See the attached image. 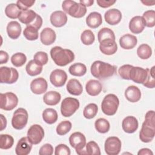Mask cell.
<instances>
[{"label": "cell", "instance_id": "cell-1", "mask_svg": "<svg viewBox=\"0 0 155 155\" xmlns=\"http://www.w3.org/2000/svg\"><path fill=\"white\" fill-rule=\"evenodd\" d=\"M155 136V118L154 111H148L145 116V121L143 122L139 133L140 140L145 143L151 142Z\"/></svg>", "mask_w": 155, "mask_h": 155}, {"label": "cell", "instance_id": "cell-2", "mask_svg": "<svg viewBox=\"0 0 155 155\" xmlns=\"http://www.w3.org/2000/svg\"><path fill=\"white\" fill-rule=\"evenodd\" d=\"M90 71L94 78L104 79L113 76L116 73V67L101 61H96L92 64Z\"/></svg>", "mask_w": 155, "mask_h": 155}, {"label": "cell", "instance_id": "cell-3", "mask_svg": "<svg viewBox=\"0 0 155 155\" xmlns=\"http://www.w3.org/2000/svg\"><path fill=\"white\" fill-rule=\"evenodd\" d=\"M50 56L54 62L61 67L68 65L74 59V54L71 50L59 46H55L51 49Z\"/></svg>", "mask_w": 155, "mask_h": 155}, {"label": "cell", "instance_id": "cell-4", "mask_svg": "<svg viewBox=\"0 0 155 155\" xmlns=\"http://www.w3.org/2000/svg\"><path fill=\"white\" fill-rule=\"evenodd\" d=\"M62 7L65 13L76 18L84 16L87 12V8L85 5L70 0L63 1Z\"/></svg>", "mask_w": 155, "mask_h": 155}, {"label": "cell", "instance_id": "cell-5", "mask_svg": "<svg viewBox=\"0 0 155 155\" xmlns=\"http://www.w3.org/2000/svg\"><path fill=\"white\" fill-rule=\"evenodd\" d=\"M119 105V100L116 95L108 94L104 97L101 104L102 112L107 116L116 114Z\"/></svg>", "mask_w": 155, "mask_h": 155}, {"label": "cell", "instance_id": "cell-6", "mask_svg": "<svg viewBox=\"0 0 155 155\" xmlns=\"http://www.w3.org/2000/svg\"><path fill=\"white\" fill-rule=\"evenodd\" d=\"M79 107V101L73 97H68L63 99L61 105V112L64 117H70Z\"/></svg>", "mask_w": 155, "mask_h": 155}, {"label": "cell", "instance_id": "cell-7", "mask_svg": "<svg viewBox=\"0 0 155 155\" xmlns=\"http://www.w3.org/2000/svg\"><path fill=\"white\" fill-rule=\"evenodd\" d=\"M69 142L71 146L74 148L77 154H87L84 148L86 145V138L84 134L81 132H74L69 137Z\"/></svg>", "mask_w": 155, "mask_h": 155}, {"label": "cell", "instance_id": "cell-8", "mask_svg": "<svg viewBox=\"0 0 155 155\" xmlns=\"http://www.w3.org/2000/svg\"><path fill=\"white\" fill-rule=\"evenodd\" d=\"M28 118L27 110L23 108H19L13 113L12 125L16 130H22L26 126Z\"/></svg>", "mask_w": 155, "mask_h": 155}, {"label": "cell", "instance_id": "cell-9", "mask_svg": "<svg viewBox=\"0 0 155 155\" xmlns=\"http://www.w3.org/2000/svg\"><path fill=\"white\" fill-rule=\"evenodd\" d=\"M18 104L17 96L12 92L1 93L0 108L5 111H10L14 109Z\"/></svg>", "mask_w": 155, "mask_h": 155}, {"label": "cell", "instance_id": "cell-10", "mask_svg": "<svg viewBox=\"0 0 155 155\" xmlns=\"http://www.w3.org/2000/svg\"><path fill=\"white\" fill-rule=\"evenodd\" d=\"M19 78V73L16 69L12 67H1L0 68V82L12 84L16 82Z\"/></svg>", "mask_w": 155, "mask_h": 155}, {"label": "cell", "instance_id": "cell-11", "mask_svg": "<svg viewBox=\"0 0 155 155\" xmlns=\"http://www.w3.org/2000/svg\"><path fill=\"white\" fill-rule=\"evenodd\" d=\"M121 146V141L117 137L111 136L108 137L105 142V151L108 155H117L120 151Z\"/></svg>", "mask_w": 155, "mask_h": 155}, {"label": "cell", "instance_id": "cell-12", "mask_svg": "<svg viewBox=\"0 0 155 155\" xmlns=\"http://www.w3.org/2000/svg\"><path fill=\"white\" fill-rule=\"evenodd\" d=\"M44 137V131L43 128L38 124L31 125L27 131V137L30 142L37 145L39 143Z\"/></svg>", "mask_w": 155, "mask_h": 155}, {"label": "cell", "instance_id": "cell-13", "mask_svg": "<svg viewBox=\"0 0 155 155\" xmlns=\"http://www.w3.org/2000/svg\"><path fill=\"white\" fill-rule=\"evenodd\" d=\"M148 68H143L139 67L133 66L130 70L129 78L130 80L137 84H143L148 74Z\"/></svg>", "mask_w": 155, "mask_h": 155}, {"label": "cell", "instance_id": "cell-14", "mask_svg": "<svg viewBox=\"0 0 155 155\" xmlns=\"http://www.w3.org/2000/svg\"><path fill=\"white\" fill-rule=\"evenodd\" d=\"M67 79V74L66 72L61 69L54 70L50 75V81L56 87H62L65 84Z\"/></svg>", "mask_w": 155, "mask_h": 155}, {"label": "cell", "instance_id": "cell-15", "mask_svg": "<svg viewBox=\"0 0 155 155\" xmlns=\"http://www.w3.org/2000/svg\"><path fill=\"white\" fill-rule=\"evenodd\" d=\"M33 143L27 137H23L18 142L15 148V153L17 155H27L32 148Z\"/></svg>", "mask_w": 155, "mask_h": 155}, {"label": "cell", "instance_id": "cell-16", "mask_svg": "<svg viewBox=\"0 0 155 155\" xmlns=\"http://www.w3.org/2000/svg\"><path fill=\"white\" fill-rule=\"evenodd\" d=\"M48 87L47 81L43 78H38L33 79L30 84L31 91L36 94H41L45 93Z\"/></svg>", "mask_w": 155, "mask_h": 155}, {"label": "cell", "instance_id": "cell-17", "mask_svg": "<svg viewBox=\"0 0 155 155\" xmlns=\"http://www.w3.org/2000/svg\"><path fill=\"white\" fill-rule=\"evenodd\" d=\"M99 43V50L104 54L112 55L117 50V45L115 40H104Z\"/></svg>", "mask_w": 155, "mask_h": 155}, {"label": "cell", "instance_id": "cell-18", "mask_svg": "<svg viewBox=\"0 0 155 155\" xmlns=\"http://www.w3.org/2000/svg\"><path fill=\"white\" fill-rule=\"evenodd\" d=\"M105 20L108 24L114 25L119 24L122 19V13L120 11L116 8L108 10L104 15Z\"/></svg>", "mask_w": 155, "mask_h": 155}, {"label": "cell", "instance_id": "cell-19", "mask_svg": "<svg viewBox=\"0 0 155 155\" xmlns=\"http://www.w3.org/2000/svg\"><path fill=\"white\" fill-rule=\"evenodd\" d=\"M137 119L132 116H127L122 122V127L123 130L127 133H133L138 128Z\"/></svg>", "mask_w": 155, "mask_h": 155}, {"label": "cell", "instance_id": "cell-20", "mask_svg": "<svg viewBox=\"0 0 155 155\" xmlns=\"http://www.w3.org/2000/svg\"><path fill=\"white\" fill-rule=\"evenodd\" d=\"M51 24L56 27H61L67 22V15L62 11L58 10L53 12L50 15Z\"/></svg>", "mask_w": 155, "mask_h": 155}, {"label": "cell", "instance_id": "cell-21", "mask_svg": "<svg viewBox=\"0 0 155 155\" xmlns=\"http://www.w3.org/2000/svg\"><path fill=\"white\" fill-rule=\"evenodd\" d=\"M144 21L140 16H136L131 18L129 22V29L134 34H139L145 28Z\"/></svg>", "mask_w": 155, "mask_h": 155}, {"label": "cell", "instance_id": "cell-22", "mask_svg": "<svg viewBox=\"0 0 155 155\" xmlns=\"http://www.w3.org/2000/svg\"><path fill=\"white\" fill-rule=\"evenodd\" d=\"M56 35L55 31L51 28H44L40 34V39L41 42L45 45H49L53 44L56 40Z\"/></svg>", "mask_w": 155, "mask_h": 155}, {"label": "cell", "instance_id": "cell-23", "mask_svg": "<svg viewBox=\"0 0 155 155\" xmlns=\"http://www.w3.org/2000/svg\"><path fill=\"white\" fill-rule=\"evenodd\" d=\"M137 38L131 34L127 33L123 35L119 39V44L120 47L125 50L133 48L137 44Z\"/></svg>", "mask_w": 155, "mask_h": 155}, {"label": "cell", "instance_id": "cell-24", "mask_svg": "<svg viewBox=\"0 0 155 155\" xmlns=\"http://www.w3.org/2000/svg\"><path fill=\"white\" fill-rule=\"evenodd\" d=\"M85 90L89 95L91 96H96L102 91V85L99 81L91 79L87 82Z\"/></svg>", "mask_w": 155, "mask_h": 155}, {"label": "cell", "instance_id": "cell-25", "mask_svg": "<svg viewBox=\"0 0 155 155\" xmlns=\"http://www.w3.org/2000/svg\"><path fill=\"white\" fill-rule=\"evenodd\" d=\"M125 97L131 102H138L141 98L140 90L136 86L130 85L125 91Z\"/></svg>", "mask_w": 155, "mask_h": 155}, {"label": "cell", "instance_id": "cell-26", "mask_svg": "<svg viewBox=\"0 0 155 155\" xmlns=\"http://www.w3.org/2000/svg\"><path fill=\"white\" fill-rule=\"evenodd\" d=\"M21 26L17 21H10L7 25V35L12 39H18L21 35Z\"/></svg>", "mask_w": 155, "mask_h": 155}, {"label": "cell", "instance_id": "cell-27", "mask_svg": "<svg viewBox=\"0 0 155 155\" xmlns=\"http://www.w3.org/2000/svg\"><path fill=\"white\" fill-rule=\"evenodd\" d=\"M67 90L68 92L74 96H79L83 91L82 85L76 79H70L67 84Z\"/></svg>", "mask_w": 155, "mask_h": 155}, {"label": "cell", "instance_id": "cell-28", "mask_svg": "<svg viewBox=\"0 0 155 155\" xmlns=\"http://www.w3.org/2000/svg\"><path fill=\"white\" fill-rule=\"evenodd\" d=\"M102 23V18L101 13L93 12L90 13L86 18L87 25L91 28H96L99 27Z\"/></svg>", "mask_w": 155, "mask_h": 155}, {"label": "cell", "instance_id": "cell-29", "mask_svg": "<svg viewBox=\"0 0 155 155\" xmlns=\"http://www.w3.org/2000/svg\"><path fill=\"white\" fill-rule=\"evenodd\" d=\"M61 96L59 93L55 91H50L45 93L43 97L44 103L48 105H56L61 101Z\"/></svg>", "mask_w": 155, "mask_h": 155}, {"label": "cell", "instance_id": "cell-30", "mask_svg": "<svg viewBox=\"0 0 155 155\" xmlns=\"http://www.w3.org/2000/svg\"><path fill=\"white\" fill-rule=\"evenodd\" d=\"M37 13L32 10H21L20 15L18 18L19 21L27 25L31 24L35 19Z\"/></svg>", "mask_w": 155, "mask_h": 155}, {"label": "cell", "instance_id": "cell-31", "mask_svg": "<svg viewBox=\"0 0 155 155\" xmlns=\"http://www.w3.org/2000/svg\"><path fill=\"white\" fill-rule=\"evenodd\" d=\"M42 118L44 121L47 124H53L55 123L58 120V113L53 108H46L42 112Z\"/></svg>", "mask_w": 155, "mask_h": 155}, {"label": "cell", "instance_id": "cell-32", "mask_svg": "<svg viewBox=\"0 0 155 155\" xmlns=\"http://www.w3.org/2000/svg\"><path fill=\"white\" fill-rule=\"evenodd\" d=\"M69 73L74 76H82L87 72V67L82 63H75L72 64L68 69Z\"/></svg>", "mask_w": 155, "mask_h": 155}, {"label": "cell", "instance_id": "cell-33", "mask_svg": "<svg viewBox=\"0 0 155 155\" xmlns=\"http://www.w3.org/2000/svg\"><path fill=\"white\" fill-rule=\"evenodd\" d=\"M27 74L31 76H35L39 74L42 70V66L36 64L33 60L30 61L25 67Z\"/></svg>", "mask_w": 155, "mask_h": 155}, {"label": "cell", "instance_id": "cell-34", "mask_svg": "<svg viewBox=\"0 0 155 155\" xmlns=\"http://www.w3.org/2000/svg\"><path fill=\"white\" fill-rule=\"evenodd\" d=\"M21 10L19 8L16 4L12 3L8 4L5 8V15L10 19L18 18Z\"/></svg>", "mask_w": 155, "mask_h": 155}, {"label": "cell", "instance_id": "cell-35", "mask_svg": "<svg viewBox=\"0 0 155 155\" xmlns=\"http://www.w3.org/2000/svg\"><path fill=\"white\" fill-rule=\"evenodd\" d=\"M97 39L99 42H101L104 40L112 39L115 40V35L113 31L107 27H104L101 28L97 33Z\"/></svg>", "mask_w": 155, "mask_h": 155}, {"label": "cell", "instance_id": "cell-36", "mask_svg": "<svg viewBox=\"0 0 155 155\" xmlns=\"http://www.w3.org/2000/svg\"><path fill=\"white\" fill-rule=\"evenodd\" d=\"M137 56L142 59H147L152 54V50L150 45L147 44H142L137 49Z\"/></svg>", "mask_w": 155, "mask_h": 155}, {"label": "cell", "instance_id": "cell-37", "mask_svg": "<svg viewBox=\"0 0 155 155\" xmlns=\"http://www.w3.org/2000/svg\"><path fill=\"white\" fill-rule=\"evenodd\" d=\"M94 127L97 131L100 133H107L110 128L109 122L104 118L97 119L95 121Z\"/></svg>", "mask_w": 155, "mask_h": 155}, {"label": "cell", "instance_id": "cell-38", "mask_svg": "<svg viewBox=\"0 0 155 155\" xmlns=\"http://www.w3.org/2000/svg\"><path fill=\"white\" fill-rule=\"evenodd\" d=\"M145 25L148 27H153L155 25V11L150 10L145 12L142 16Z\"/></svg>", "mask_w": 155, "mask_h": 155}, {"label": "cell", "instance_id": "cell-39", "mask_svg": "<svg viewBox=\"0 0 155 155\" xmlns=\"http://www.w3.org/2000/svg\"><path fill=\"white\" fill-rule=\"evenodd\" d=\"M98 111V107L96 104L91 103L88 104L84 109L83 115L88 119H92L95 117Z\"/></svg>", "mask_w": 155, "mask_h": 155}, {"label": "cell", "instance_id": "cell-40", "mask_svg": "<svg viewBox=\"0 0 155 155\" xmlns=\"http://www.w3.org/2000/svg\"><path fill=\"white\" fill-rule=\"evenodd\" d=\"M14 143L13 137L7 134H1L0 136V148L8 150L12 147Z\"/></svg>", "mask_w": 155, "mask_h": 155}, {"label": "cell", "instance_id": "cell-41", "mask_svg": "<svg viewBox=\"0 0 155 155\" xmlns=\"http://www.w3.org/2000/svg\"><path fill=\"white\" fill-rule=\"evenodd\" d=\"M10 61L14 66L20 67L26 62L27 57L25 54L22 53H16L12 55Z\"/></svg>", "mask_w": 155, "mask_h": 155}, {"label": "cell", "instance_id": "cell-42", "mask_svg": "<svg viewBox=\"0 0 155 155\" xmlns=\"http://www.w3.org/2000/svg\"><path fill=\"white\" fill-rule=\"evenodd\" d=\"M38 30L32 26L27 25L23 31V35L27 40L35 41L38 38Z\"/></svg>", "mask_w": 155, "mask_h": 155}, {"label": "cell", "instance_id": "cell-43", "mask_svg": "<svg viewBox=\"0 0 155 155\" xmlns=\"http://www.w3.org/2000/svg\"><path fill=\"white\" fill-rule=\"evenodd\" d=\"M81 40L84 45H90L94 42L95 36L92 31L90 30H85L81 35Z\"/></svg>", "mask_w": 155, "mask_h": 155}, {"label": "cell", "instance_id": "cell-44", "mask_svg": "<svg viewBox=\"0 0 155 155\" xmlns=\"http://www.w3.org/2000/svg\"><path fill=\"white\" fill-rule=\"evenodd\" d=\"M71 127V123L69 120H64L58 125L56 131L58 135L64 136L70 131Z\"/></svg>", "mask_w": 155, "mask_h": 155}, {"label": "cell", "instance_id": "cell-45", "mask_svg": "<svg viewBox=\"0 0 155 155\" xmlns=\"http://www.w3.org/2000/svg\"><path fill=\"white\" fill-rule=\"evenodd\" d=\"M154 68L155 67H152L150 69L148 68V74L145 82L143 85L149 88H154L155 87V79H154Z\"/></svg>", "mask_w": 155, "mask_h": 155}, {"label": "cell", "instance_id": "cell-46", "mask_svg": "<svg viewBox=\"0 0 155 155\" xmlns=\"http://www.w3.org/2000/svg\"><path fill=\"white\" fill-rule=\"evenodd\" d=\"M86 153L89 155H100L101 150L97 143L94 141H90L86 144Z\"/></svg>", "mask_w": 155, "mask_h": 155}, {"label": "cell", "instance_id": "cell-47", "mask_svg": "<svg viewBox=\"0 0 155 155\" xmlns=\"http://www.w3.org/2000/svg\"><path fill=\"white\" fill-rule=\"evenodd\" d=\"M33 61L38 65L42 66L48 62V55L44 51H38L34 55Z\"/></svg>", "mask_w": 155, "mask_h": 155}, {"label": "cell", "instance_id": "cell-48", "mask_svg": "<svg viewBox=\"0 0 155 155\" xmlns=\"http://www.w3.org/2000/svg\"><path fill=\"white\" fill-rule=\"evenodd\" d=\"M132 67L133 65H131L129 64H125L119 67L118 70V73L119 76L124 79L130 80L129 74Z\"/></svg>", "mask_w": 155, "mask_h": 155}, {"label": "cell", "instance_id": "cell-49", "mask_svg": "<svg viewBox=\"0 0 155 155\" xmlns=\"http://www.w3.org/2000/svg\"><path fill=\"white\" fill-rule=\"evenodd\" d=\"M70 153L69 147L65 144H59L55 148V155H70Z\"/></svg>", "mask_w": 155, "mask_h": 155}, {"label": "cell", "instance_id": "cell-50", "mask_svg": "<svg viewBox=\"0 0 155 155\" xmlns=\"http://www.w3.org/2000/svg\"><path fill=\"white\" fill-rule=\"evenodd\" d=\"M35 2V0H18L16 2V5L21 10H26L31 7Z\"/></svg>", "mask_w": 155, "mask_h": 155}, {"label": "cell", "instance_id": "cell-51", "mask_svg": "<svg viewBox=\"0 0 155 155\" xmlns=\"http://www.w3.org/2000/svg\"><path fill=\"white\" fill-rule=\"evenodd\" d=\"M53 153V147L50 143H45L42 145L39 151V155H51Z\"/></svg>", "mask_w": 155, "mask_h": 155}, {"label": "cell", "instance_id": "cell-52", "mask_svg": "<svg viewBox=\"0 0 155 155\" xmlns=\"http://www.w3.org/2000/svg\"><path fill=\"white\" fill-rule=\"evenodd\" d=\"M116 2V1L112 0H97L98 5L102 8H107L113 5Z\"/></svg>", "mask_w": 155, "mask_h": 155}, {"label": "cell", "instance_id": "cell-53", "mask_svg": "<svg viewBox=\"0 0 155 155\" xmlns=\"http://www.w3.org/2000/svg\"><path fill=\"white\" fill-rule=\"evenodd\" d=\"M42 24V19L41 17V16H39V15H37L34 21L31 24H30V25H28L32 26V27L37 28L38 30H39L41 27Z\"/></svg>", "mask_w": 155, "mask_h": 155}, {"label": "cell", "instance_id": "cell-54", "mask_svg": "<svg viewBox=\"0 0 155 155\" xmlns=\"http://www.w3.org/2000/svg\"><path fill=\"white\" fill-rule=\"evenodd\" d=\"M8 60V53L3 50L0 51V64H3L7 62Z\"/></svg>", "mask_w": 155, "mask_h": 155}, {"label": "cell", "instance_id": "cell-55", "mask_svg": "<svg viewBox=\"0 0 155 155\" xmlns=\"http://www.w3.org/2000/svg\"><path fill=\"white\" fill-rule=\"evenodd\" d=\"M137 154L138 155H153V153L151 151V150L147 148H144L140 149L138 151Z\"/></svg>", "mask_w": 155, "mask_h": 155}, {"label": "cell", "instance_id": "cell-56", "mask_svg": "<svg viewBox=\"0 0 155 155\" xmlns=\"http://www.w3.org/2000/svg\"><path fill=\"white\" fill-rule=\"evenodd\" d=\"M0 117H1V131H2L7 126V119L4 116L3 114H0Z\"/></svg>", "mask_w": 155, "mask_h": 155}, {"label": "cell", "instance_id": "cell-57", "mask_svg": "<svg viewBox=\"0 0 155 155\" xmlns=\"http://www.w3.org/2000/svg\"><path fill=\"white\" fill-rule=\"evenodd\" d=\"M79 3L83 4L85 7H90L94 3L93 0H80Z\"/></svg>", "mask_w": 155, "mask_h": 155}, {"label": "cell", "instance_id": "cell-58", "mask_svg": "<svg viewBox=\"0 0 155 155\" xmlns=\"http://www.w3.org/2000/svg\"><path fill=\"white\" fill-rule=\"evenodd\" d=\"M142 2L143 4H144L146 5H153L154 4V1H142Z\"/></svg>", "mask_w": 155, "mask_h": 155}]
</instances>
